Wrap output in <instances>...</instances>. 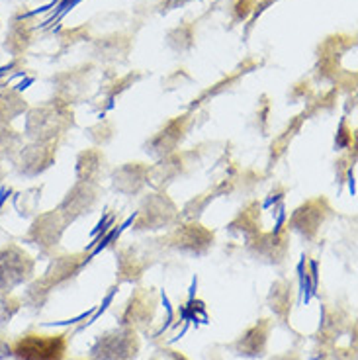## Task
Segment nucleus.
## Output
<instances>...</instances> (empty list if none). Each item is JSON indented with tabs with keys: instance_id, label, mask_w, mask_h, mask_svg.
<instances>
[{
	"instance_id": "6e6552de",
	"label": "nucleus",
	"mask_w": 358,
	"mask_h": 360,
	"mask_svg": "<svg viewBox=\"0 0 358 360\" xmlns=\"http://www.w3.org/2000/svg\"><path fill=\"white\" fill-rule=\"evenodd\" d=\"M12 67H14V65H8V67H0V77H4V75H6V72L12 69Z\"/></svg>"
},
{
	"instance_id": "7ed1b4c3",
	"label": "nucleus",
	"mask_w": 358,
	"mask_h": 360,
	"mask_svg": "<svg viewBox=\"0 0 358 360\" xmlns=\"http://www.w3.org/2000/svg\"><path fill=\"white\" fill-rule=\"evenodd\" d=\"M94 354L100 356V360H129L135 356L134 339L132 335L124 333L106 335V339L100 341L94 349Z\"/></svg>"
},
{
	"instance_id": "39448f33",
	"label": "nucleus",
	"mask_w": 358,
	"mask_h": 360,
	"mask_svg": "<svg viewBox=\"0 0 358 360\" xmlns=\"http://www.w3.org/2000/svg\"><path fill=\"white\" fill-rule=\"evenodd\" d=\"M122 229H124V227H122ZM122 229H114V231H110V233H108L106 237H104V241H100V245H98V247H96V251H94V255H98V252L102 251V249H104V247H106V245L110 243V241H114V239H116V237H117V233H120Z\"/></svg>"
},
{
	"instance_id": "1a4fd4ad",
	"label": "nucleus",
	"mask_w": 358,
	"mask_h": 360,
	"mask_svg": "<svg viewBox=\"0 0 358 360\" xmlns=\"http://www.w3.org/2000/svg\"><path fill=\"white\" fill-rule=\"evenodd\" d=\"M32 82H34V81H32V79H27L26 82H22V84H20V86H18V90H24V89H27V84H32Z\"/></svg>"
},
{
	"instance_id": "f257e3e1",
	"label": "nucleus",
	"mask_w": 358,
	"mask_h": 360,
	"mask_svg": "<svg viewBox=\"0 0 358 360\" xmlns=\"http://www.w3.org/2000/svg\"><path fill=\"white\" fill-rule=\"evenodd\" d=\"M67 349L65 335H27L14 347L18 360H61Z\"/></svg>"
},
{
	"instance_id": "0eeeda50",
	"label": "nucleus",
	"mask_w": 358,
	"mask_h": 360,
	"mask_svg": "<svg viewBox=\"0 0 358 360\" xmlns=\"http://www.w3.org/2000/svg\"><path fill=\"white\" fill-rule=\"evenodd\" d=\"M10 196V188H2L0 190V207H2V204L6 202V198Z\"/></svg>"
},
{
	"instance_id": "423d86ee",
	"label": "nucleus",
	"mask_w": 358,
	"mask_h": 360,
	"mask_svg": "<svg viewBox=\"0 0 358 360\" xmlns=\"http://www.w3.org/2000/svg\"><path fill=\"white\" fill-rule=\"evenodd\" d=\"M10 354H12V349H10L8 345H6L4 341H0V360L8 359Z\"/></svg>"
},
{
	"instance_id": "20e7f679",
	"label": "nucleus",
	"mask_w": 358,
	"mask_h": 360,
	"mask_svg": "<svg viewBox=\"0 0 358 360\" xmlns=\"http://www.w3.org/2000/svg\"><path fill=\"white\" fill-rule=\"evenodd\" d=\"M151 360H186V359L174 351H157V354H155Z\"/></svg>"
},
{
	"instance_id": "f03ea898",
	"label": "nucleus",
	"mask_w": 358,
	"mask_h": 360,
	"mask_svg": "<svg viewBox=\"0 0 358 360\" xmlns=\"http://www.w3.org/2000/svg\"><path fill=\"white\" fill-rule=\"evenodd\" d=\"M32 261L18 247L0 249V292H10L18 284L26 282L27 276L32 274Z\"/></svg>"
}]
</instances>
